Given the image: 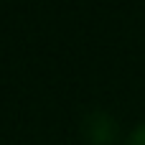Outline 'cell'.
I'll return each mask as SVG.
<instances>
[{"label": "cell", "instance_id": "cell-1", "mask_svg": "<svg viewBox=\"0 0 145 145\" xmlns=\"http://www.w3.org/2000/svg\"><path fill=\"white\" fill-rule=\"evenodd\" d=\"M79 133L89 145H112L120 135V125L107 110H89L79 122Z\"/></svg>", "mask_w": 145, "mask_h": 145}, {"label": "cell", "instance_id": "cell-2", "mask_svg": "<svg viewBox=\"0 0 145 145\" xmlns=\"http://www.w3.org/2000/svg\"><path fill=\"white\" fill-rule=\"evenodd\" d=\"M125 145H145V122H143V125H138V127L127 135Z\"/></svg>", "mask_w": 145, "mask_h": 145}]
</instances>
